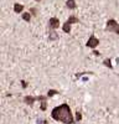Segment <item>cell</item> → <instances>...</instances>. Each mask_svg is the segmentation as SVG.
Segmentation results:
<instances>
[{
	"label": "cell",
	"instance_id": "cell-7",
	"mask_svg": "<svg viewBox=\"0 0 119 124\" xmlns=\"http://www.w3.org/2000/svg\"><path fill=\"white\" fill-rule=\"evenodd\" d=\"M66 6L69 9V10H74L76 9V1H74V0H67V1H66Z\"/></svg>",
	"mask_w": 119,
	"mask_h": 124
},
{
	"label": "cell",
	"instance_id": "cell-9",
	"mask_svg": "<svg viewBox=\"0 0 119 124\" xmlns=\"http://www.w3.org/2000/svg\"><path fill=\"white\" fill-rule=\"evenodd\" d=\"M67 23H69V24H78L79 23V19L77 17V16H74V15H72V16H69L68 19H67Z\"/></svg>",
	"mask_w": 119,
	"mask_h": 124
},
{
	"label": "cell",
	"instance_id": "cell-11",
	"mask_svg": "<svg viewBox=\"0 0 119 124\" xmlns=\"http://www.w3.org/2000/svg\"><path fill=\"white\" fill-rule=\"evenodd\" d=\"M22 20L24 21L30 23V20H31V14L30 13H22Z\"/></svg>",
	"mask_w": 119,
	"mask_h": 124
},
{
	"label": "cell",
	"instance_id": "cell-18",
	"mask_svg": "<svg viewBox=\"0 0 119 124\" xmlns=\"http://www.w3.org/2000/svg\"><path fill=\"white\" fill-rule=\"evenodd\" d=\"M31 11H32L34 15H36V10H35V9H31Z\"/></svg>",
	"mask_w": 119,
	"mask_h": 124
},
{
	"label": "cell",
	"instance_id": "cell-4",
	"mask_svg": "<svg viewBox=\"0 0 119 124\" xmlns=\"http://www.w3.org/2000/svg\"><path fill=\"white\" fill-rule=\"evenodd\" d=\"M48 26L50 29H52V30H56L60 27V20L57 17H51L48 20Z\"/></svg>",
	"mask_w": 119,
	"mask_h": 124
},
{
	"label": "cell",
	"instance_id": "cell-12",
	"mask_svg": "<svg viewBox=\"0 0 119 124\" xmlns=\"http://www.w3.org/2000/svg\"><path fill=\"white\" fill-rule=\"evenodd\" d=\"M103 63H104V66H107L108 68H111V70L113 68V66H112V61L109 60V58H105V60H104V62H103Z\"/></svg>",
	"mask_w": 119,
	"mask_h": 124
},
{
	"label": "cell",
	"instance_id": "cell-19",
	"mask_svg": "<svg viewBox=\"0 0 119 124\" xmlns=\"http://www.w3.org/2000/svg\"><path fill=\"white\" fill-rule=\"evenodd\" d=\"M35 1H41V0H35Z\"/></svg>",
	"mask_w": 119,
	"mask_h": 124
},
{
	"label": "cell",
	"instance_id": "cell-2",
	"mask_svg": "<svg viewBox=\"0 0 119 124\" xmlns=\"http://www.w3.org/2000/svg\"><path fill=\"white\" fill-rule=\"evenodd\" d=\"M105 31H108V32H114V34L119 35V24L114 19H109L107 21V25H105Z\"/></svg>",
	"mask_w": 119,
	"mask_h": 124
},
{
	"label": "cell",
	"instance_id": "cell-15",
	"mask_svg": "<svg viewBox=\"0 0 119 124\" xmlns=\"http://www.w3.org/2000/svg\"><path fill=\"white\" fill-rule=\"evenodd\" d=\"M46 108H47V102H46V101H42V102H41V107H40V109L44 112V110H46Z\"/></svg>",
	"mask_w": 119,
	"mask_h": 124
},
{
	"label": "cell",
	"instance_id": "cell-13",
	"mask_svg": "<svg viewBox=\"0 0 119 124\" xmlns=\"http://www.w3.org/2000/svg\"><path fill=\"white\" fill-rule=\"evenodd\" d=\"M81 119H82V112L81 110H77L76 112V120L77 122H81Z\"/></svg>",
	"mask_w": 119,
	"mask_h": 124
},
{
	"label": "cell",
	"instance_id": "cell-6",
	"mask_svg": "<svg viewBox=\"0 0 119 124\" xmlns=\"http://www.w3.org/2000/svg\"><path fill=\"white\" fill-rule=\"evenodd\" d=\"M22 11H24V6H22L21 4L16 3V4L14 5V13H16V14H20V13H22Z\"/></svg>",
	"mask_w": 119,
	"mask_h": 124
},
{
	"label": "cell",
	"instance_id": "cell-14",
	"mask_svg": "<svg viewBox=\"0 0 119 124\" xmlns=\"http://www.w3.org/2000/svg\"><path fill=\"white\" fill-rule=\"evenodd\" d=\"M57 91L56 89H50L48 92H47V97H52V96H55V94H57Z\"/></svg>",
	"mask_w": 119,
	"mask_h": 124
},
{
	"label": "cell",
	"instance_id": "cell-16",
	"mask_svg": "<svg viewBox=\"0 0 119 124\" xmlns=\"http://www.w3.org/2000/svg\"><path fill=\"white\" fill-rule=\"evenodd\" d=\"M36 124H48V123H47V120H45V119H37V120H36Z\"/></svg>",
	"mask_w": 119,
	"mask_h": 124
},
{
	"label": "cell",
	"instance_id": "cell-3",
	"mask_svg": "<svg viewBox=\"0 0 119 124\" xmlns=\"http://www.w3.org/2000/svg\"><path fill=\"white\" fill-rule=\"evenodd\" d=\"M98 45H99V40H98L94 35L89 36V39H88V41H87V44H86V46L89 47V48H96Z\"/></svg>",
	"mask_w": 119,
	"mask_h": 124
},
{
	"label": "cell",
	"instance_id": "cell-8",
	"mask_svg": "<svg viewBox=\"0 0 119 124\" xmlns=\"http://www.w3.org/2000/svg\"><path fill=\"white\" fill-rule=\"evenodd\" d=\"M71 24H69V23H65L63 25H62V30H63V32H66V34H69V32H71Z\"/></svg>",
	"mask_w": 119,
	"mask_h": 124
},
{
	"label": "cell",
	"instance_id": "cell-10",
	"mask_svg": "<svg viewBox=\"0 0 119 124\" xmlns=\"http://www.w3.org/2000/svg\"><path fill=\"white\" fill-rule=\"evenodd\" d=\"M57 39H58L57 32H55V31H51V32H50V36H48V40H50V41H55V40H57Z\"/></svg>",
	"mask_w": 119,
	"mask_h": 124
},
{
	"label": "cell",
	"instance_id": "cell-5",
	"mask_svg": "<svg viewBox=\"0 0 119 124\" xmlns=\"http://www.w3.org/2000/svg\"><path fill=\"white\" fill-rule=\"evenodd\" d=\"M35 101H37V97H32V96H26V97L24 98V102H25V104H27V106H32Z\"/></svg>",
	"mask_w": 119,
	"mask_h": 124
},
{
	"label": "cell",
	"instance_id": "cell-17",
	"mask_svg": "<svg viewBox=\"0 0 119 124\" xmlns=\"http://www.w3.org/2000/svg\"><path fill=\"white\" fill-rule=\"evenodd\" d=\"M21 85H22V87H24V88H26V87H27V85H26V82H25V81H21Z\"/></svg>",
	"mask_w": 119,
	"mask_h": 124
},
{
	"label": "cell",
	"instance_id": "cell-1",
	"mask_svg": "<svg viewBox=\"0 0 119 124\" xmlns=\"http://www.w3.org/2000/svg\"><path fill=\"white\" fill-rule=\"evenodd\" d=\"M51 117L53 120L61 122L63 124H73L74 123L72 110L67 103H62V104L55 107L51 112Z\"/></svg>",
	"mask_w": 119,
	"mask_h": 124
}]
</instances>
